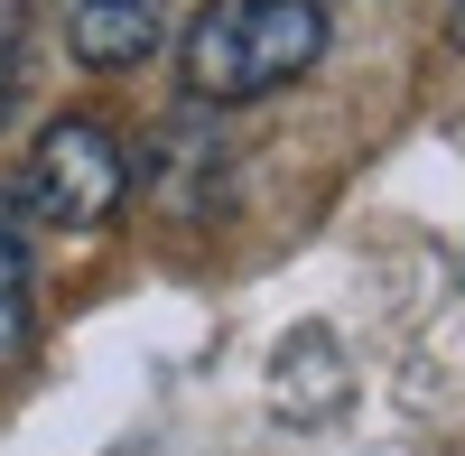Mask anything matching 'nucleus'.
Wrapping results in <instances>:
<instances>
[{
	"label": "nucleus",
	"mask_w": 465,
	"mask_h": 456,
	"mask_svg": "<svg viewBox=\"0 0 465 456\" xmlns=\"http://www.w3.org/2000/svg\"><path fill=\"white\" fill-rule=\"evenodd\" d=\"M317 56H326V10L317 0H214L177 47L196 103H261V94L298 84Z\"/></svg>",
	"instance_id": "f257e3e1"
},
{
	"label": "nucleus",
	"mask_w": 465,
	"mask_h": 456,
	"mask_svg": "<svg viewBox=\"0 0 465 456\" xmlns=\"http://www.w3.org/2000/svg\"><path fill=\"white\" fill-rule=\"evenodd\" d=\"M131 196V149L112 122H94V112H65V122L37 131L28 168H19V196L37 223H56V233H103L112 214H122Z\"/></svg>",
	"instance_id": "f03ea898"
},
{
	"label": "nucleus",
	"mask_w": 465,
	"mask_h": 456,
	"mask_svg": "<svg viewBox=\"0 0 465 456\" xmlns=\"http://www.w3.org/2000/svg\"><path fill=\"white\" fill-rule=\"evenodd\" d=\"M159 0H65V47L74 65H94V74H122L140 65L149 47H159Z\"/></svg>",
	"instance_id": "7ed1b4c3"
},
{
	"label": "nucleus",
	"mask_w": 465,
	"mask_h": 456,
	"mask_svg": "<svg viewBox=\"0 0 465 456\" xmlns=\"http://www.w3.org/2000/svg\"><path fill=\"white\" fill-rule=\"evenodd\" d=\"M344 392H354V382H344V345L326 326H298L280 345V410H289V420H335Z\"/></svg>",
	"instance_id": "20e7f679"
},
{
	"label": "nucleus",
	"mask_w": 465,
	"mask_h": 456,
	"mask_svg": "<svg viewBox=\"0 0 465 456\" xmlns=\"http://www.w3.org/2000/svg\"><path fill=\"white\" fill-rule=\"evenodd\" d=\"M149 177L168 186L177 214H205V196L223 186V140H205L196 122H168V131H159V159H149Z\"/></svg>",
	"instance_id": "39448f33"
},
{
	"label": "nucleus",
	"mask_w": 465,
	"mask_h": 456,
	"mask_svg": "<svg viewBox=\"0 0 465 456\" xmlns=\"http://www.w3.org/2000/svg\"><path fill=\"white\" fill-rule=\"evenodd\" d=\"M28 354V243H19V205L0 196V363Z\"/></svg>",
	"instance_id": "423d86ee"
},
{
	"label": "nucleus",
	"mask_w": 465,
	"mask_h": 456,
	"mask_svg": "<svg viewBox=\"0 0 465 456\" xmlns=\"http://www.w3.org/2000/svg\"><path fill=\"white\" fill-rule=\"evenodd\" d=\"M19 47H28V0H0V112L19 103Z\"/></svg>",
	"instance_id": "0eeeda50"
},
{
	"label": "nucleus",
	"mask_w": 465,
	"mask_h": 456,
	"mask_svg": "<svg viewBox=\"0 0 465 456\" xmlns=\"http://www.w3.org/2000/svg\"><path fill=\"white\" fill-rule=\"evenodd\" d=\"M447 37H456V47H465V0H447Z\"/></svg>",
	"instance_id": "6e6552de"
}]
</instances>
